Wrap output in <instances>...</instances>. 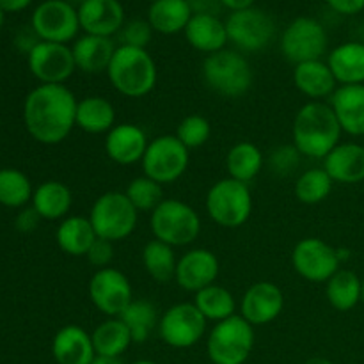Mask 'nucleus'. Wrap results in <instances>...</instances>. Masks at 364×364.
<instances>
[{"label": "nucleus", "mask_w": 364, "mask_h": 364, "mask_svg": "<svg viewBox=\"0 0 364 364\" xmlns=\"http://www.w3.org/2000/svg\"><path fill=\"white\" fill-rule=\"evenodd\" d=\"M77 103L64 84L38 85L25 98V128L41 144H59L77 127Z\"/></svg>", "instance_id": "nucleus-1"}, {"label": "nucleus", "mask_w": 364, "mask_h": 364, "mask_svg": "<svg viewBox=\"0 0 364 364\" xmlns=\"http://www.w3.org/2000/svg\"><path fill=\"white\" fill-rule=\"evenodd\" d=\"M343 130L329 103L309 102L297 110L291 141L302 156L326 159L338 144Z\"/></svg>", "instance_id": "nucleus-2"}, {"label": "nucleus", "mask_w": 364, "mask_h": 364, "mask_svg": "<svg viewBox=\"0 0 364 364\" xmlns=\"http://www.w3.org/2000/svg\"><path fill=\"white\" fill-rule=\"evenodd\" d=\"M110 84L127 98H142L155 89L156 64L146 48L117 46L107 70Z\"/></svg>", "instance_id": "nucleus-3"}, {"label": "nucleus", "mask_w": 364, "mask_h": 364, "mask_svg": "<svg viewBox=\"0 0 364 364\" xmlns=\"http://www.w3.org/2000/svg\"><path fill=\"white\" fill-rule=\"evenodd\" d=\"M251 64L242 53L235 50H220V52L206 55L203 60V80L217 95L224 98H240L249 92L252 85Z\"/></svg>", "instance_id": "nucleus-4"}, {"label": "nucleus", "mask_w": 364, "mask_h": 364, "mask_svg": "<svg viewBox=\"0 0 364 364\" xmlns=\"http://www.w3.org/2000/svg\"><path fill=\"white\" fill-rule=\"evenodd\" d=\"M149 226L153 237L171 247L191 245L201 233L198 212L180 199H164L151 212Z\"/></svg>", "instance_id": "nucleus-5"}, {"label": "nucleus", "mask_w": 364, "mask_h": 364, "mask_svg": "<svg viewBox=\"0 0 364 364\" xmlns=\"http://www.w3.org/2000/svg\"><path fill=\"white\" fill-rule=\"evenodd\" d=\"M255 350V327L242 315L215 323L206 340V354L213 364H245Z\"/></svg>", "instance_id": "nucleus-6"}, {"label": "nucleus", "mask_w": 364, "mask_h": 364, "mask_svg": "<svg viewBox=\"0 0 364 364\" xmlns=\"http://www.w3.org/2000/svg\"><path fill=\"white\" fill-rule=\"evenodd\" d=\"M205 206L210 219L215 224L228 230L240 228L251 219V188L247 183H242L230 176L223 178L210 187Z\"/></svg>", "instance_id": "nucleus-7"}, {"label": "nucleus", "mask_w": 364, "mask_h": 364, "mask_svg": "<svg viewBox=\"0 0 364 364\" xmlns=\"http://www.w3.org/2000/svg\"><path fill=\"white\" fill-rule=\"evenodd\" d=\"M139 212L124 192L110 191L100 196L91 206L89 220L98 238L109 242H121L134 233Z\"/></svg>", "instance_id": "nucleus-8"}, {"label": "nucleus", "mask_w": 364, "mask_h": 364, "mask_svg": "<svg viewBox=\"0 0 364 364\" xmlns=\"http://www.w3.org/2000/svg\"><path fill=\"white\" fill-rule=\"evenodd\" d=\"M191 149L185 148L176 135H159L149 141L148 149L142 159L144 176L151 178L156 183H174L185 174L188 167Z\"/></svg>", "instance_id": "nucleus-9"}, {"label": "nucleus", "mask_w": 364, "mask_h": 364, "mask_svg": "<svg viewBox=\"0 0 364 364\" xmlns=\"http://www.w3.org/2000/svg\"><path fill=\"white\" fill-rule=\"evenodd\" d=\"M327 45L329 38L326 27L311 16L295 18L281 36V52L294 64L322 59Z\"/></svg>", "instance_id": "nucleus-10"}, {"label": "nucleus", "mask_w": 364, "mask_h": 364, "mask_svg": "<svg viewBox=\"0 0 364 364\" xmlns=\"http://www.w3.org/2000/svg\"><path fill=\"white\" fill-rule=\"evenodd\" d=\"M228 39L242 52H262L276 38V21L258 7L235 11L226 20Z\"/></svg>", "instance_id": "nucleus-11"}, {"label": "nucleus", "mask_w": 364, "mask_h": 364, "mask_svg": "<svg viewBox=\"0 0 364 364\" xmlns=\"http://www.w3.org/2000/svg\"><path fill=\"white\" fill-rule=\"evenodd\" d=\"M208 320L201 315L194 302L174 304L160 316V340L171 348H191L203 340Z\"/></svg>", "instance_id": "nucleus-12"}, {"label": "nucleus", "mask_w": 364, "mask_h": 364, "mask_svg": "<svg viewBox=\"0 0 364 364\" xmlns=\"http://www.w3.org/2000/svg\"><path fill=\"white\" fill-rule=\"evenodd\" d=\"M31 27L41 41L68 45L80 31L78 11L66 0H45L32 13Z\"/></svg>", "instance_id": "nucleus-13"}, {"label": "nucleus", "mask_w": 364, "mask_h": 364, "mask_svg": "<svg viewBox=\"0 0 364 364\" xmlns=\"http://www.w3.org/2000/svg\"><path fill=\"white\" fill-rule=\"evenodd\" d=\"M294 270L306 281L327 283L340 270L341 262L338 249L323 242L322 238H302L291 251Z\"/></svg>", "instance_id": "nucleus-14"}, {"label": "nucleus", "mask_w": 364, "mask_h": 364, "mask_svg": "<svg viewBox=\"0 0 364 364\" xmlns=\"http://www.w3.org/2000/svg\"><path fill=\"white\" fill-rule=\"evenodd\" d=\"M134 291L128 277L121 270L107 267L92 274L89 281V299L98 311L116 318L134 301Z\"/></svg>", "instance_id": "nucleus-15"}, {"label": "nucleus", "mask_w": 364, "mask_h": 364, "mask_svg": "<svg viewBox=\"0 0 364 364\" xmlns=\"http://www.w3.org/2000/svg\"><path fill=\"white\" fill-rule=\"evenodd\" d=\"M31 73L41 84H64L77 71L73 52L63 43L39 41L27 53Z\"/></svg>", "instance_id": "nucleus-16"}, {"label": "nucleus", "mask_w": 364, "mask_h": 364, "mask_svg": "<svg viewBox=\"0 0 364 364\" xmlns=\"http://www.w3.org/2000/svg\"><path fill=\"white\" fill-rule=\"evenodd\" d=\"M219 269V259L210 249H191L178 259L174 281L181 290L198 294L215 283Z\"/></svg>", "instance_id": "nucleus-17"}, {"label": "nucleus", "mask_w": 364, "mask_h": 364, "mask_svg": "<svg viewBox=\"0 0 364 364\" xmlns=\"http://www.w3.org/2000/svg\"><path fill=\"white\" fill-rule=\"evenodd\" d=\"M283 290L277 284L269 283V281H259V283L249 287L242 297L240 304L242 316L252 327L267 326V323L274 322L283 313Z\"/></svg>", "instance_id": "nucleus-18"}, {"label": "nucleus", "mask_w": 364, "mask_h": 364, "mask_svg": "<svg viewBox=\"0 0 364 364\" xmlns=\"http://www.w3.org/2000/svg\"><path fill=\"white\" fill-rule=\"evenodd\" d=\"M77 11L80 28L85 34L112 38L127 21L119 0H85Z\"/></svg>", "instance_id": "nucleus-19"}, {"label": "nucleus", "mask_w": 364, "mask_h": 364, "mask_svg": "<svg viewBox=\"0 0 364 364\" xmlns=\"http://www.w3.org/2000/svg\"><path fill=\"white\" fill-rule=\"evenodd\" d=\"M148 135L134 123L116 124L105 137V153L117 166H134L142 162L148 149Z\"/></svg>", "instance_id": "nucleus-20"}, {"label": "nucleus", "mask_w": 364, "mask_h": 364, "mask_svg": "<svg viewBox=\"0 0 364 364\" xmlns=\"http://www.w3.org/2000/svg\"><path fill=\"white\" fill-rule=\"evenodd\" d=\"M52 355L57 364H91L96 352L91 334L80 326H64L52 340Z\"/></svg>", "instance_id": "nucleus-21"}, {"label": "nucleus", "mask_w": 364, "mask_h": 364, "mask_svg": "<svg viewBox=\"0 0 364 364\" xmlns=\"http://www.w3.org/2000/svg\"><path fill=\"white\" fill-rule=\"evenodd\" d=\"M323 169L334 183H361L364 181V146L358 142H340L323 159Z\"/></svg>", "instance_id": "nucleus-22"}, {"label": "nucleus", "mask_w": 364, "mask_h": 364, "mask_svg": "<svg viewBox=\"0 0 364 364\" xmlns=\"http://www.w3.org/2000/svg\"><path fill=\"white\" fill-rule=\"evenodd\" d=\"M329 105L345 134L364 137V84L340 85Z\"/></svg>", "instance_id": "nucleus-23"}, {"label": "nucleus", "mask_w": 364, "mask_h": 364, "mask_svg": "<svg viewBox=\"0 0 364 364\" xmlns=\"http://www.w3.org/2000/svg\"><path fill=\"white\" fill-rule=\"evenodd\" d=\"M116 48L117 46L114 45L110 38L84 34L73 43L71 52H73L77 70L84 71L87 75H98L107 73Z\"/></svg>", "instance_id": "nucleus-24"}, {"label": "nucleus", "mask_w": 364, "mask_h": 364, "mask_svg": "<svg viewBox=\"0 0 364 364\" xmlns=\"http://www.w3.org/2000/svg\"><path fill=\"white\" fill-rule=\"evenodd\" d=\"M294 84L302 95L311 98V102H322L323 98H331L338 89V82L327 60L323 63L322 59L295 64Z\"/></svg>", "instance_id": "nucleus-25"}, {"label": "nucleus", "mask_w": 364, "mask_h": 364, "mask_svg": "<svg viewBox=\"0 0 364 364\" xmlns=\"http://www.w3.org/2000/svg\"><path fill=\"white\" fill-rule=\"evenodd\" d=\"M183 32L192 48L208 55L224 50L226 43L230 41L226 21L212 14H192Z\"/></svg>", "instance_id": "nucleus-26"}, {"label": "nucleus", "mask_w": 364, "mask_h": 364, "mask_svg": "<svg viewBox=\"0 0 364 364\" xmlns=\"http://www.w3.org/2000/svg\"><path fill=\"white\" fill-rule=\"evenodd\" d=\"M327 64L340 85L364 84V43H341L329 53Z\"/></svg>", "instance_id": "nucleus-27"}, {"label": "nucleus", "mask_w": 364, "mask_h": 364, "mask_svg": "<svg viewBox=\"0 0 364 364\" xmlns=\"http://www.w3.org/2000/svg\"><path fill=\"white\" fill-rule=\"evenodd\" d=\"M71 205H73V194L63 181H43L32 194V208L45 220L66 219Z\"/></svg>", "instance_id": "nucleus-28"}, {"label": "nucleus", "mask_w": 364, "mask_h": 364, "mask_svg": "<svg viewBox=\"0 0 364 364\" xmlns=\"http://www.w3.org/2000/svg\"><path fill=\"white\" fill-rule=\"evenodd\" d=\"M96 238L98 237H96L89 217H66V219L60 220L55 231V240L60 251L66 252L68 256H75V258L87 255L89 247Z\"/></svg>", "instance_id": "nucleus-29"}, {"label": "nucleus", "mask_w": 364, "mask_h": 364, "mask_svg": "<svg viewBox=\"0 0 364 364\" xmlns=\"http://www.w3.org/2000/svg\"><path fill=\"white\" fill-rule=\"evenodd\" d=\"M75 121L85 134H109L116 127V109L103 96H87L77 103Z\"/></svg>", "instance_id": "nucleus-30"}, {"label": "nucleus", "mask_w": 364, "mask_h": 364, "mask_svg": "<svg viewBox=\"0 0 364 364\" xmlns=\"http://www.w3.org/2000/svg\"><path fill=\"white\" fill-rule=\"evenodd\" d=\"M192 18L187 0H155L148 9V21L159 34L183 32Z\"/></svg>", "instance_id": "nucleus-31"}, {"label": "nucleus", "mask_w": 364, "mask_h": 364, "mask_svg": "<svg viewBox=\"0 0 364 364\" xmlns=\"http://www.w3.org/2000/svg\"><path fill=\"white\" fill-rule=\"evenodd\" d=\"M263 153L256 144L249 141L237 142L226 155V169L230 178L251 183L263 169Z\"/></svg>", "instance_id": "nucleus-32"}, {"label": "nucleus", "mask_w": 364, "mask_h": 364, "mask_svg": "<svg viewBox=\"0 0 364 364\" xmlns=\"http://www.w3.org/2000/svg\"><path fill=\"white\" fill-rule=\"evenodd\" d=\"M96 355L121 358L130 348L132 334L121 318H107L91 333Z\"/></svg>", "instance_id": "nucleus-33"}, {"label": "nucleus", "mask_w": 364, "mask_h": 364, "mask_svg": "<svg viewBox=\"0 0 364 364\" xmlns=\"http://www.w3.org/2000/svg\"><path fill=\"white\" fill-rule=\"evenodd\" d=\"M363 279L352 270L340 269L326 283V297L336 311H350L361 302Z\"/></svg>", "instance_id": "nucleus-34"}, {"label": "nucleus", "mask_w": 364, "mask_h": 364, "mask_svg": "<svg viewBox=\"0 0 364 364\" xmlns=\"http://www.w3.org/2000/svg\"><path fill=\"white\" fill-rule=\"evenodd\" d=\"M117 318L123 320L124 326L128 327L134 343H146L153 334V331H155V327L159 329L160 322L156 308L149 301H144V299L132 301Z\"/></svg>", "instance_id": "nucleus-35"}, {"label": "nucleus", "mask_w": 364, "mask_h": 364, "mask_svg": "<svg viewBox=\"0 0 364 364\" xmlns=\"http://www.w3.org/2000/svg\"><path fill=\"white\" fill-rule=\"evenodd\" d=\"M194 304L206 320H212L215 323L237 315L235 313L237 311V302H235L233 294L215 283L206 287L205 290L198 291L194 297Z\"/></svg>", "instance_id": "nucleus-36"}, {"label": "nucleus", "mask_w": 364, "mask_h": 364, "mask_svg": "<svg viewBox=\"0 0 364 364\" xmlns=\"http://www.w3.org/2000/svg\"><path fill=\"white\" fill-rule=\"evenodd\" d=\"M142 265L151 279L156 283H169L176 276L178 259L174 256V247L160 240H149L142 249Z\"/></svg>", "instance_id": "nucleus-37"}, {"label": "nucleus", "mask_w": 364, "mask_h": 364, "mask_svg": "<svg viewBox=\"0 0 364 364\" xmlns=\"http://www.w3.org/2000/svg\"><path fill=\"white\" fill-rule=\"evenodd\" d=\"M32 194L34 188L27 174L13 167L0 169V205L7 208H21L32 201Z\"/></svg>", "instance_id": "nucleus-38"}, {"label": "nucleus", "mask_w": 364, "mask_h": 364, "mask_svg": "<svg viewBox=\"0 0 364 364\" xmlns=\"http://www.w3.org/2000/svg\"><path fill=\"white\" fill-rule=\"evenodd\" d=\"M333 185L334 181L331 180L323 167L308 169L297 178L295 198L304 205H318L329 198V194L333 192Z\"/></svg>", "instance_id": "nucleus-39"}, {"label": "nucleus", "mask_w": 364, "mask_h": 364, "mask_svg": "<svg viewBox=\"0 0 364 364\" xmlns=\"http://www.w3.org/2000/svg\"><path fill=\"white\" fill-rule=\"evenodd\" d=\"M124 194L137 212H153L164 201L162 185L148 176L134 178Z\"/></svg>", "instance_id": "nucleus-40"}, {"label": "nucleus", "mask_w": 364, "mask_h": 364, "mask_svg": "<svg viewBox=\"0 0 364 364\" xmlns=\"http://www.w3.org/2000/svg\"><path fill=\"white\" fill-rule=\"evenodd\" d=\"M178 141L185 146L187 149H196L205 146L210 141L212 135V124L205 116L199 114H191V116L183 117L176 128Z\"/></svg>", "instance_id": "nucleus-41"}, {"label": "nucleus", "mask_w": 364, "mask_h": 364, "mask_svg": "<svg viewBox=\"0 0 364 364\" xmlns=\"http://www.w3.org/2000/svg\"><path fill=\"white\" fill-rule=\"evenodd\" d=\"M153 27L148 20L134 18V20L124 21L121 31L117 32L119 46H134V48H146L151 43Z\"/></svg>", "instance_id": "nucleus-42"}, {"label": "nucleus", "mask_w": 364, "mask_h": 364, "mask_svg": "<svg viewBox=\"0 0 364 364\" xmlns=\"http://www.w3.org/2000/svg\"><path fill=\"white\" fill-rule=\"evenodd\" d=\"M301 153L294 144H284L270 153V167L279 176H290L301 166Z\"/></svg>", "instance_id": "nucleus-43"}, {"label": "nucleus", "mask_w": 364, "mask_h": 364, "mask_svg": "<svg viewBox=\"0 0 364 364\" xmlns=\"http://www.w3.org/2000/svg\"><path fill=\"white\" fill-rule=\"evenodd\" d=\"M85 258H87L89 263H91L92 267H96L98 270L107 269L114 258V244L112 242L105 240V238H96V240L92 242L91 247H89Z\"/></svg>", "instance_id": "nucleus-44"}, {"label": "nucleus", "mask_w": 364, "mask_h": 364, "mask_svg": "<svg viewBox=\"0 0 364 364\" xmlns=\"http://www.w3.org/2000/svg\"><path fill=\"white\" fill-rule=\"evenodd\" d=\"M326 2L331 9L343 16H354L364 11V0H326Z\"/></svg>", "instance_id": "nucleus-45"}, {"label": "nucleus", "mask_w": 364, "mask_h": 364, "mask_svg": "<svg viewBox=\"0 0 364 364\" xmlns=\"http://www.w3.org/2000/svg\"><path fill=\"white\" fill-rule=\"evenodd\" d=\"M39 220H41V217L32 206L31 208H23L16 215V230L21 231V233H31L39 226Z\"/></svg>", "instance_id": "nucleus-46"}, {"label": "nucleus", "mask_w": 364, "mask_h": 364, "mask_svg": "<svg viewBox=\"0 0 364 364\" xmlns=\"http://www.w3.org/2000/svg\"><path fill=\"white\" fill-rule=\"evenodd\" d=\"M188 7H191L192 14H212V16H219L220 9H223V2L220 0H187Z\"/></svg>", "instance_id": "nucleus-47"}, {"label": "nucleus", "mask_w": 364, "mask_h": 364, "mask_svg": "<svg viewBox=\"0 0 364 364\" xmlns=\"http://www.w3.org/2000/svg\"><path fill=\"white\" fill-rule=\"evenodd\" d=\"M32 0H0V9L4 13H18L31 6Z\"/></svg>", "instance_id": "nucleus-48"}, {"label": "nucleus", "mask_w": 364, "mask_h": 364, "mask_svg": "<svg viewBox=\"0 0 364 364\" xmlns=\"http://www.w3.org/2000/svg\"><path fill=\"white\" fill-rule=\"evenodd\" d=\"M223 2V7L230 9L231 13L242 9H249V7H255L256 0H220Z\"/></svg>", "instance_id": "nucleus-49"}, {"label": "nucleus", "mask_w": 364, "mask_h": 364, "mask_svg": "<svg viewBox=\"0 0 364 364\" xmlns=\"http://www.w3.org/2000/svg\"><path fill=\"white\" fill-rule=\"evenodd\" d=\"M91 364H124L121 358H103V355H96L95 361Z\"/></svg>", "instance_id": "nucleus-50"}, {"label": "nucleus", "mask_w": 364, "mask_h": 364, "mask_svg": "<svg viewBox=\"0 0 364 364\" xmlns=\"http://www.w3.org/2000/svg\"><path fill=\"white\" fill-rule=\"evenodd\" d=\"M304 364H333V363L326 358H311V359H308Z\"/></svg>", "instance_id": "nucleus-51"}, {"label": "nucleus", "mask_w": 364, "mask_h": 364, "mask_svg": "<svg viewBox=\"0 0 364 364\" xmlns=\"http://www.w3.org/2000/svg\"><path fill=\"white\" fill-rule=\"evenodd\" d=\"M68 4H71V6L73 7H78V6H82V4L85 2V0H66Z\"/></svg>", "instance_id": "nucleus-52"}, {"label": "nucleus", "mask_w": 364, "mask_h": 364, "mask_svg": "<svg viewBox=\"0 0 364 364\" xmlns=\"http://www.w3.org/2000/svg\"><path fill=\"white\" fill-rule=\"evenodd\" d=\"M130 364H156L155 361H149V359H139V361H134Z\"/></svg>", "instance_id": "nucleus-53"}, {"label": "nucleus", "mask_w": 364, "mask_h": 364, "mask_svg": "<svg viewBox=\"0 0 364 364\" xmlns=\"http://www.w3.org/2000/svg\"><path fill=\"white\" fill-rule=\"evenodd\" d=\"M2 23H4V11L0 9V27H2Z\"/></svg>", "instance_id": "nucleus-54"}, {"label": "nucleus", "mask_w": 364, "mask_h": 364, "mask_svg": "<svg viewBox=\"0 0 364 364\" xmlns=\"http://www.w3.org/2000/svg\"><path fill=\"white\" fill-rule=\"evenodd\" d=\"M361 302L364 304V279H363V294H361Z\"/></svg>", "instance_id": "nucleus-55"}, {"label": "nucleus", "mask_w": 364, "mask_h": 364, "mask_svg": "<svg viewBox=\"0 0 364 364\" xmlns=\"http://www.w3.org/2000/svg\"><path fill=\"white\" fill-rule=\"evenodd\" d=\"M148 2H155V0H148Z\"/></svg>", "instance_id": "nucleus-56"}]
</instances>
